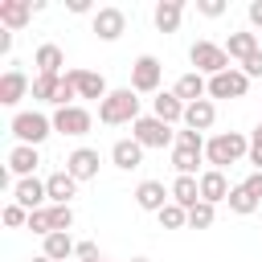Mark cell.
<instances>
[{
    "label": "cell",
    "instance_id": "836d02e7",
    "mask_svg": "<svg viewBox=\"0 0 262 262\" xmlns=\"http://www.w3.org/2000/svg\"><path fill=\"white\" fill-rule=\"evenodd\" d=\"M25 229H33V233L49 237V233H53V217H49V205H45V209H37V213H29V225H25Z\"/></svg>",
    "mask_w": 262,
    "mask_h": 262
},
{
    "label": "cell",
    "instance_id": "bcb514c9",
    "mask_svg": "<svg viewBox=\"0 0 262 262\" xmlns=\"http://www.w3.org/2000/svg\"><path fill=\"white\" fill-rule=\"evenodd\" d=\"M258 131H262V119H258Z\"/></svg>",
    "mask_w": 262,
    "mask_h": 262
},
{
    "label": "cell",
    "instance_id": "7a4b0ae2",
    "mask_svg": "<svg viewBox=\"0 0 262 262\" xmlns=\"http://www.w3.org/2000/svg\"><path fill=\"white\" fill-rule=\"evenodd\" d=\"M242 156H250V139L242 131H221L213 139H205V160L213 168H225V164H237Z\"/></svg>",
    "mask_w": 262,
    "mask_h": 262
},
{
    "label": "cell",
    "instance_id": "b9f144b4",
    "mask_svg": "<svg viewBox=\"0 0 262 262\" xmlns=\"http://www.w3.org/2000/svg\"><path fill=\"white\" fill-rule=\"evenodd\" d=\"M66 8H70V12H90V0H70Z\"/></svg>",
    "mask_w": 262,
    "mask_h": 262
},
{
    "label": "cell",
    "instance_id": "f546056e",
    "mask_svg": "<svg viewBox=\"0 0 262 262\" xmlns=\"http://www.w3.org/2000/svg\"><path fill=\"white\" fill-rule=\"evenodd\" d=\"M213 221H217V205L201 201V205H192V209H188V229H209Z\"/></svg>",
    "mask_w": 262,
    "mask_h": 262
},
{
    "label": "cell",
    "instance_id": "ffe728a7",
    "mask_svg": "<svg viewBox=\"0 0 262 262\" xmlns=\"http://www.w3.org/2000/svg\"><path fill=\"white\" fill-rule=\"evenodd\" d=\"M151 115L164 119L168 127H172V123H184V102H180L172 90H160V94L151 98Z\"/></svg>",
    "mask_w": 262,
    "mask_h": 262
},
{
    "label": "cell",
    "instance_id": "d6986e66",
    "mask_svg": "<svg viewBox=\"0 0 262 262\" xmlns=\"http://www.w3.org/2000/svg\"><path fill=\"white\" fill-rule=\"evenodd\" d=\"M33 66H37V74H53V78H61V66H66V53H61V45H53V41L37 45V53H33Z\"/></svg>",
    "mask_w": 262,
    "mask_h": 262
},
{
    "label": "cell",
    "instance_id": "52a82bcc",
    "mask_svg": "<svg viewBox=\"0 0 262 262\" xmlns=\"http://www.w3.org/2000/svg\"><path fill=\"white\" fill-rule=\"evenodd\" d=\"M12 201H16L20 209H29V213L45 209V201H49V192H45V180H37V176H25V180H16V184H12Z\"/></svg>",
    "mask_w": 262,
    "mask_h": 262
},
{
    "label": "cell",
    "instance_id": "d590c367",
    "mask_svg": "<svg viewBox=\"0 0 262 262\" xmlns=\"http://www.w3.org/2000/svg\"><path fill=\"white\" fill-rule=\"evenodd\" d=\"M172 147H192V151H205V135L184 127V131H176V143H172Z\"/></svg>",
    "mask_w": 262,
    "mask_h": 262
},
{
    "label": "cell",
    "instance_id": "8fae6325",
    "mask_svg": "<svg viewBox=\"0 0 262 262\" xmlns=\"http://www.w3.org/2000/svg\"><path fill=\"white\" fill-rule=\"evenodd\" d=\"M66 172L82 184V180H94L98 176V151L94 147H74L70 156H66Z\"/></svg>",
    "mask_w": 262,
    "mask_h": 262
},
{
    "label": "cell",
    "instance_id": "277c9868",
    "mask_svg": "<svg viewBox=\"0 0 262 262\" xmlns=\"http://www.w3.org/2000/svg\"><path fill=\"white\" fill-rule=\"evenodd\" d=\"M131 139L139 147H168V143H176V131L164 119H156V115H139L131 123Z\"/></svg>",
    "mask_w": 262,
    "mask_h": 262
},
{
    "label": "cell",
    "instance_id": "44dd1931",
    "mask_svg": "<svg viewBox=\"0 0 262 262\" xmlns=\"http://www.w3.org/2000/svg\"><path fill=\"white\" fill-rule=\"evenodd\" d=\"M213 119H217L213 98H201V102H188V106H184V127H188V131H209Z\"/></svg>",
    "mask_w": 262,
    "mask_h": 262
},
{
    "label": "cell",
    "instance_id": "cb8c5ba5",
    "mask_svg": "<svg viewBox=\"0 0 262 262\" xmlns=\"http://www.w3.org/2000/svg\"><path fill=\"white\" fill-rule=\"evenodd\" d=\"M172 201H176L180 209L201 205V176H176V180H172Z\"/></svg>",
    "mask_w": 262,
    "mask_h": 262
},
{
    "label": "cell",
    "instance_id": "f1b7e54d",
    "mask_svg": "<svg viewBox=\"0 0 262 262\" xmlns=\"http://www.w3.org/2000/svg\"><path fill=\"white\" fill-rule=\"evenodd\" d=\"M57 86H61V78L37 74V78H33V98H37V102H53V98H57Z\"/></svg>",
    "mask_w": 262,
    "mask_h": 262
},
{
    "label": "cell",
    "instance_id": "7402d4cb",
    "mask_svg": "<svg viewBox=\"0 0 262 262\" xmlns=\"http://www.w3.org/2000/svg\"><path fill=\"white\" fill-rule=\"evenodd\" d=\"M45 192H49V201H53V205H70V201H74V192H78V180L61 168V172L45 176Z\"/></svg>",
    "mask_w": 262,
    "mask_h": 262
},
{
    "label": "cell",
    "instance_id": "4316f807",
    "mask_svg": "<svg viewBox=\"0 0 262 262\" xmlns=\"http://www.w3.org/2000/svg\"><path fill=\"white\" fill-rule=\"evenodd\" d=\"M74 250H78V242H74L70 233H49V237H45V246H41V254H45V258H53V262H66Z\"/></svg>",
    "mask_w": 262,
    "mask_h": 262
},
{
    "label": "cell",
    "instance_id": "8992f818",
    "mask_svg": "<svg viewBox=\"0 0 262 262\" xmlns=\"http://www.w3.org/2000/svg\"><path fill=\"white\" fill-rule=\"evenodd\" d=\"M160 78H164L160 57L143 53V57L131 61V90H135V94H156V90H160Z\"/></svg>",
    "mask_w": 262,
    "mask_h": 262
},
{
    "label": "cell",
    "instance_id": "60d3db41",
    "mask_svg": "<svg viewBox=\"0 0 262 262\" xmlns=\"http://www.w3.org/2000/svg\"><path fill=\"white\" fill-rule=\"evenodd\" d=\"M246 16H250V25H254V29H262V0H250Z\"/></svg>",
    "mask_w": 262,
    "mask_h": 262
},
{
    "label": "cell",
    "instance_id": "d6a6232c",
    "mask_svg": "<svg viewBox=\"0 0 262 262\" xmlns=\"http://www.w3.org/2000/svg\"><path fill=\"white\" fill-rule=\"evenodd\" d=\"M49 217H53V233H70L74 229V209L70 205H49Z\"/></svg>",
    "mask_w": 262,
    "mask_h": 262
},
{
    "label": "cell",
    "instance_id": "603a6c76",
    "mask_svg": "<svg viewBox=\"0 0 262 262\" xmlns=\"http://www.w3.org/2000/svg\"><path fill=\"white\" fill-rule=\"evenodd\" d=\"M111 160H115V168L131 172V168H139V164H143V147H139L135 139H115V147H111Z\"/></svg>",
    "mask_w": 262,
    "mask_h": 262
},
{
    "label": "cell",
    "instance_id": "7c38bea8",
    "mask_svg": "<svg viewBox=\"0 0 262 262\" xmlns=\"http://www.w3.org/2000/svg\"><path fill=\"white\" fill-rule=\"evenodd\" d=\"M135 205L147 213H160L164 205H172V188H164L160 180H139L135 184Z\"/></svg>",
    "mask_w": 262,
    "mask_h": 262
},
{
    "label": "cell",
    "instance_id": "9c48e42d",
    "mask_svg": "<svg viewBox=\"0 0 262 262\" xmlns=\"http://www.w3.org/2000/svg\"><path fill=\"white\" fill-rule=\"evenodd\" d=\"M90 111L86 106H61V111H53V131H61V135H86L90 131Z\"/></svg>",
    "mask_w": 262,
    "mask_h": 262
},
{
    "label": "cell",
    "instance_id": "ab89813d",
    "mask_svg": "<svg viewBox=\"0 0 262 262\" xmlns=\"http://www.w3.org/2000/svg\"><path fill=\"white\" fill-rule=\"evenodd\" d=\"M242 188H246L254 201H262V172H250V176L242 180Z\"/></svg>",
    "mask_w": 262,
    "mask_h": 262
},
{
    "label": "cell",
    "instance_id": "74e56055",
    "mask_svg": "<svg viewBox=\"0 0 262 262\" xmlns=\"http://www.w3.org/2000/svg\"><path fill=\"white\" fill-rule=\"evenodd\" d=\"M250 164H254V172H262V131L250 135Z\"/></svg>",
    "mask_w": 262,
    "mask_h": 262
},
{
    "label": "cell",
    "instance_id": "7bdbcfd3",
    "mask_svg": "<svg viewBox=\"0 0 262 262\" xmlns=\"http://www.w3.org/2000/svg\"><path fill=\"white\" fill-rule=\"evenodd\" d=\"M8 49H12V33H8V29H0V53H8Z\"/></svg>",
    "mask_w": 262,
    "mask_h": 262
},
{
    "label": "cell",
    "instance_id": "2e32d148",
    "mask_svg": "<svg viewBox=\"0 0 262 262\" xmlns=\"http://www.w3.org/2000/svg\"><path fill=\"white\" fill-rule=\"evenodd\" d=\"M29 90H33V82H29L16 66H12V70H4V78H0V102H4V106H16Z\"/></svg>",
    "mask_w": 262,
    "mask_h": 262
},
{
    "label": "cell",
    "instance_id": "1f68e13d",
    "mask_svg": "<svg viewBox=\"0 0 262 262\" xmlns=\"http://www.w3.org/2000/svg\"><path fill=\"white\" fill-rule=\"evenodd\" d=\"M156 217H160V225H164V229H184V225H188V209H180L176 201H172V205H164Z\"/></svg>",
    "mask_w": 262,
    "mask_h": 262
},
{
    "label": "cell",
    "instance_id": "83f0119b",
    "mask_svg": "<svg viewBox=\"0 0 262 262\" xmlns=\"http://www.w3.org/2000/svg\"><path fill=\"white\" fill-rule=\"evenodd\" d=\"M201 156H205V151H192V147H172V168H176V176H196Z\"/></svg>",
    "mask_w": 262,
    "mask_h": 262
},
{
    "label": "cell",
    "instance_id": "d4e9b609",
    "mask_svg": "<svg viewBox=\"0 0 262 262\" xmlns=\"http://www.w3.org/2000/svg\"><path fill=\"white\" fill-rule=\"evenodd\" d=\"M180 16H184V0H160L156 4V29L160 33H176Z\"/></svg>",
    "mask_w": 262,
    "mask_h": 262
},
{
    "label": "cell",
    "instance_id": "4fadbf2b",
    "mask_svg": "<svg viewBox=\"0 0 262 262\" xmlns=\"http://www.w3.org/2000/svg\"><path fill=\"white\" fill-rule=\"evenodd\" d=\"M66 74H70V82L78 86V98H98V102H102V98L111 94V90H106V78L94 74V70H66Z\"/></svg>",
    "mask_w": 262,
    "mask_h": 262
},
{
    "label": "cell",
    "instance_id": "5bb4252c",
    "mask_svg": "<svg viewBox=\"0 0 262 262\" xmlns=\"http://www.w3.org/2000/svg\"><path fill=\"white\" fill-rule=\"evenodd\" d=\"M172 94H176V98L188 106V102H201V98H209V82H205V74L188 70V74H180V78H176Z\"/></svg>",
    "mask_w": 262,
    "mask_h": 262
},
{
    "label": "cell",
    "instance_id": "8d00e7d4",
    "mask_svg": "<svg viewBox=\"0 0 262 262\" xmlns=\"http://www.w3.org/2000/svg\"><path fill=\"white\" fill-rule=\"evenodd\" d=\"M242 74H246V78H262V49L250 53V57L242 61Z\"/></svg>",
    "mask_w": 262,
    "mask_h": 262
},
{
    "label": "cell",
    "instance_id": "ee69618b",
    "mask_svg": "<svg viewBox=\"0 0 262 262\" xmlns=\"http://www.w3.org/2000/svg\"><path fill=\"white\" fill-rule=\"evenodd\" d=\"M33 262H53V258H45V254H37V258H33Z\"/></svg>",
    "mask_w": 262,
    "mask_h": 262
},
{
    "label": "cell",
    "instance_id": "30bf717a",
    "mask_svg": "<svg viewBox=\"0 0 262 262\" xmlns=\"http://www.w3.org/2000/svg\"><path fill=\"white\" fill-rule=\"evenodd\" d=\"M127 29V12L123 8H98L94 12V37L98 41H119Z\"/></svg>",
    "mask_w": 262,
    "mask_h": 262
},
{
    "label": "cell",
    "instance_id": "3957f363",
    "mask_svg": "<svg viewBox=\"0 0 262 262\" xmlns=\"http://www.w3.org/2000/svg\"><path fill=\"white\" fill-rule=\"evenodd\" d=\"M8 131L16 135V143H29V147H41L49 135H53V119L41 115V111H16Z\"/></svg>",
    "mask_w": 262,
    "mask_h": 262
},
{
    "label": "cell",
    "instance_id": "5b68a950",
    "mask_svg": "<svg viewBox=\"0 0 262 262\" xmlns=\"http://www.w3.org/2000/svg\"><path fill=\"white\" fill-rule=\"evenodd\" d=\"M188 61L196 66V74H209V78H217V74L233 70V66H229L225 45H213V41H196V45L188 49Z\"/></svg>",
    "mask_w": 262,
    "mask_h": 262
},
{
    "label": "cell",
    "instance_id": "f6af8a7d",
    "mask_svg": "<svg viewBox=\"0 0 262 262\" xmlns=\"http://www.w3.org/2000/svg\"><path fill=\"white\" fill-rule=\"evenodd\" d=\"M131 262H151V258H131Z\"/></svg>",
    "mask_w": 262,
    "mask_h": 262
},
{
    "label": "cell",
    "instance_id": "f35d334b",
    "mask_svg": "<svg viewBox=\"0 0 262 262\" xmlns=\"http://www.w3.org/2000/svg\"><path fill=\"white\" fill-rule=\"evenodd\" d=\"M196 12L201 16H221L225 12V0H196Z\"/></svg>",
    "mask_w": 262,
    "mask_h": 262
},
{
    "label": "cell",
    "instance_id": "ba28073f",
    "mask_svg": "<svg viewBox=\"0 0 262 262\" xmlns=\"http://www.w3.org/2000/svg\"><path fill=\"white\" fill-rule=\"evenodd\" d=\"M250 90V78L242 70H225L217 78H209V98H242Z\"/></svg>",
    "mask_w": 262,
    "mask_h": 262
},
{
    "label": "cell",
    "instance_id": "9a60e30c",
    "mask_svg": "<svg viewBox=\"0 0 262 262\" xmlns=\"http://www.w3.org/2000/svg\"><path fill=\"white\" fill-rule=\"evenodd\" d=\"M229 192H233V184L225 180L221 168H205V172H201V201L217 205V201H229Z\"/></svg>",
    "mask_w": 262,
    "mask_h": 262
},
{
    "label": "cell",
    "instance_id": "484cf974",
    "mask_svg": "<svg viewBox=\"0 0 262 262\" xmlns=\"http://www.w3.org/2000/svg\"><path fill=\"white\" fill-rule=\"evenodd\" d=\"M225 53H229V61H246L250 53H258V33H250V29H242V33H229V41H225Z\"/></svg>",
    "mask_w": 262,
    "mask_h": 262
},
{
    "label": "cell",
    "instance_id": "6da1fadb",
    "mask_svg": "<svg viewBox=\"0 0 262 262\" xmlns=\"http://www.w3.org/2000/svg\"><path fill=\"white\" fill-rule=\"evenodd\" d=\"M135 119H139V98H135V90H131V86L111 90V94L98 102V123H106V127L135 123Z\"/></svg>",
    "mask_w": 262,
    "mask_h": 262
},
{
    "label": "cell",
    "instance_id": "e0dca14e",
    "mask_svg": "<svg viewBox=\"0 0 262 262\" xmlns=\"http://www.w3.org/2000/svg\"><path fill=\"white\" fill-rule=\"evenodd\" d=\"M29 16H33V4L29 0H0V25L8 33H20L29 25Z\"/></svg>",
    "mask_w": 262,
    "mask_h": 262
},
{
    "label": "cell",
    "instance_id": "e575fe53",
    "mask_svg": "<svg viewBox=\"0 0 262 262\" xmlns=\"http://www.w3.org/2000/svg\"><path fill=\"white\" fill-rule=\"evenodd\" d=\"M4 225H8V229H20V225H29V209H20L16 201H8V205H4Z\"/></svg>",
    "mask_w": 262,
    "mask_h": 262
},
{
    "label": "cell",
    "instance_id": "ac0fdd59",
    "mask_svg": "<svg viewBox=\"0 0 262 262\" xmlns=\"http://www.w3.org/2000/svg\"><path fill=\"white\" fill-rule=\"evenodd\" d=\"M37 164H41V151H37V147H29V143H16V147L8 151V172H12V176H20V180H25V176H33V172H37Z\"/></svg>",
    "mask_w": 262,
    "mask_h": 262
},
{
    "label": "cell",
    "instance_id": "4dcf8cb0",
    "mask_svg": "<svg viewBox=\"0 0 262 262\" xmlns=\"http://www.w3.org/2000/svg\"><path fill=\"white\" fill-rule=\"evenodd\" d=\"M258 205H262V201H254V196H250V192H246L242 184H233V192H229V209H233L237 217H250V213H254Z\"/></svg>",
    "mask_w": 262,
    "mask_h": 262
}]
</instances>
